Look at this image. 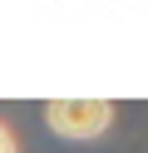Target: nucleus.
Wrapping results in <instances>:
<instances>
[{"label":"nucleus","mask_w":148,"mask_h":153,"mask_svg":"<svg viewBox=\"0 0 148 153\" xmlns=\"http://www.w3.org/2000/svg\"><path fill=\"white\" fill-rule=\"evenodd\" d=\"M45 123L59 138H99L114 123V104L109 99H54L45 104Z\"/></svg>","instance_id":"f257e3e1"},{"label":"nucleus","mask_w":148,"mask_h":153,"mask_svg":"<svg viewBox=\"0 0 148 153\" xmlns=\"http://www.w3.org/2000/svg\"><path fill=\"white\" fill-rule=\"evenodd\" d=\"M0 153H20V143H15V133L0 123Z\"/></svg>","instance_id":"f03ea898"}]
</instances>
